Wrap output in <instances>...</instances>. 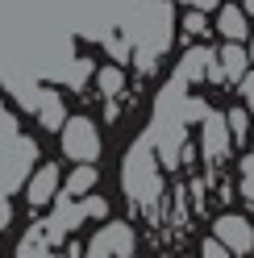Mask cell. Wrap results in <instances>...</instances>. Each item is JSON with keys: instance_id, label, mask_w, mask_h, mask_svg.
<instances>
[{"instance_id": "cell-16", "label": "cell", "mask_w": 254, "mask_h": 258, "mask_svg": "<svg viewBox=\"0 0 254 258\" xmlns=\"http://www.w3.org/2000/svg\"><path fill=\"white\" fill-rule=\"evenodd\" d=\"M183 9H200V13H209V9H221V0H179Z\"/></svg>"}, {"instance_id": "cell-18", "label": "cell", "mask_w": 254, "mask_h": 258, "mask_svg": "<svg viewBox=\"0 0 254 258\" xmlns=\"http://www.w3.org/2000/svg\"><path fill=\"white\" fill-rule=\"evenodd\" d=\"M242 96H246V100H254V75H250V71L242 75Z\"/></svg>"}, {"instance_id": "cell-10", "label": "cell", "mask_w": 254, "mask_h": 258, "mask_svg": "<svg viewBox=\"0 0 254 258\" xmlns=\"http://www.w3.org/2000/svg\"><path fill=\"white\" fill-rule=\"evenodd\" d=\"M38 121H42V129H62V125H67V112H62V100H58V96H42Z\"/></svg>"}, {"instance_id": "cell-3", "label": "cell", "mask_w": 254, "mask_h": 258, "mask_svg": "<svg viewBox=\"0 0 254 258\" xmlns=\"http://www.w3.org/2000/svg\"><path fill=\"white\" fill-rule=\"evenodd\" d=\"M250 71V54L242 50V42H225L217 50V62H213V71L209 79H225V84H242V75Z\"/></svg>"}, {"instance_id": "cell-9", "label": "cell", "mask_w": 254, "mask_h": 258, "mask_svg": "<svg viewBox=\"0 0 254 258\" xmlns=\"http://www.w3.org/2000/svg\"><path fill=\"white\" fill-rule=\"evenodd\" d=\"M217 25H221V34H225L229 42H242V38L250 34V25H246V9H237V5H221Z\"/></svg>"}, {"instance_id": "cell-20", "label": "cell", "mask_w": 254, "mask_h": 258, "mask_svg": "<svg viewBox=\"0 0 254 258\" xmlns=\"http://www.w3.org/2000/svg\"><path fill=\"white\" fill-rule=\"evenodd\" d=\"M242 171H246V175H254V150L246 154V163H242Z\"/></svg>"}, {"instance_id": "cell-19", "label": "cell", "mask_w": 254, "mask_h": 258, "mask_svg": "<svg viewBox=\"0 0 254 258\" xmlns=\"http://www.w3.org/2000/svg\"><path fill=\"white\" fill-rule=\"evenodd\" d=\"M242 196L254 200V175H246V179H242Z\"/></svg>"}, {"instance_id": "cell-1", "label": "cell", "mask_w": 254, "mask_h": 258, "mask_svg": "<svg viewBox=\"0 0 254 258\" xmlns=\"http://www.w3.org/2000/svg\"><path fill=\"white\" fill-rule=\"evenodd\" d=\"M62 154H67L71 163H96V154H100V129H96V121L71 117L67 125H62Z\"/></svg>"}, {"instance_id": "cell-6", "label": "cell", "mask_w": 254, "mask_h": 258, "mask_svg": "<svg viewBox=\"0 0 254 258\" xmlns=\"http://www.w3.org/2000/svg\"><path fill=\"white\" fill-rule=\"evenodd\" d=\"M96 254L130 258L134 254V229H130V225H104V229L96 233Z\"/></svg>"}, {"instance_id": "cell-8", "label": "cell", "mask_w": 254, "mask_h": 258, "mask_svg": "<svg viewBox=\"0 0 254 258\" xmlns=\"http://www.w3.org/2000/svg\"><path fill=\"white\" fill-rule=\"evenodd\" d=\"M217 62V54L213 50H204V46H196L192 54H183V62H179V79H187V84H196V79H204L209 75V67Z\"/></svg>"}, {"instance_id": "cell-14", "label": "cell", "mask_w": 254, "mask_h": 258, "mask_svg": "<svg viewBox=\"0 0 254 258\" xmlns=\"http://www.w3.org/2000/svg\"><path fill=\"white\" fill-rule=\"evenodd\" d=\"M183 29H187V34H204V13H200V9H187Z\"/></svg>"}, {"instance_id": "cell-2", "label": "cell", "mask_w": 254, "mask_h": 258, "mask_svg": "<svg viewBox=\"0 0 254 258\" xmlns=\"http://www.w3.org/2000/svg\"><path fill=\"white\" fill-rule=\"evenodd\" d=\"M213 233H217V241H221L229 254H250V250H254V225H250L246 217H233V213L221 217Z\"/></svg>"}, {"instance_id": "cell-15", "label": "cell", "mask_w": 254, "mask_h": 258, "mask_svg": "<svg viewBox=\"0 0 254 258\" xmlns=\"http://www.w3.org/2000/svg\"><path fill=\"white\" fill-rule=\"evenodd\" d=\"M204 258H229V250L221 246L217 237H209V241H204Z\"/></svg>"}, {"instance_id": "cell-17", "label": "cell", "mask_w": 254, "mask_h": 258, "mask_svg": "<svg viewBox=\"0 0 254 258\" xmlns=\"http://www.w3.org/2000/svg\"><path fill=\"white\" fill-rule=\"evenodd\" d=\"M84 213H92V217H104V213H108V204H104L100 196H92V200L84 204Z\"/></svg>"}, {"instance_id": "cell-12", "label": "cell", "mask_w": 254, "mask_h": 258, "mask_svg": "<svg viewBox=\"0 0 254 258\" xmlns=\"http://www.w3.org/2000/svg\"><path fill=\"white\" fill-rule=\"evenodd\" d=\"M121 84H125L121 67H100V92H104V96H117V92H121Z\"/></svg>"}, {"instance_id": "cell-5", "label": "cell", "mask_w": 254, "mask_h": 258, "mask_svg": "<svg viewBox=\"0 0 254 258\" xmlns=\"http://www.w3.org/2000/svg\"><path fill=\"white\" fill-rule=\"evenodd\" d=\"M229 121L221 117V112H204V158L217 163V158H225L229 150Z\"/></svg>"}, {"instance_id": "cell-7", "label": "cell", "mask_w": 254, "mask_h": 258, "mask_svg": "<svg viewBox=\"0 0 254 258\" xmlns=\"http://www.w3.org/2000/svg\"><path fill=\"white\" fill-rule=\"evenodd\" d=\"M54 191H58V167H54V163H46V167H38L34 179H29L25 200H29V204H46Z\"/></svg>"}, {"instance_id": "cell-13", "label": "cell", "mask_w": 254, "mask_h": 258, "mask_svg": "<svg viewBox=\"0 0 254 258\" xmlns=\"http://www.w3.org/2000/svg\"><path fill=\"white\" fill-rule=\"evenodd\" d=\"M225 121H229V134H233V138H246V129H250V121H246V108H233Z\"/></svg>"}, {"instance_id": "cell-11", "label": "cell", "mask_w": 254, "mask_h": 258, "mask_svg": "<svg viewBox=\"0 0 254 258\" xmlns=\"http://www.w3.org/2000/svg\"><path fill=\"white\" fill-rule=\"evenodd\" d=\"M92 187H96V167H92V163H79L75 175L67 179V191H71V196H84V191H92Z\"/></svg>"}, {"instance_id": "cell-21", "label": "cell", "mask_w": 254, "mask_h": 258, "mask_svg": "<svg viewBox=\"0 0 254 258\" xmlns=\"http://www.w3.org/2000/svg\"><path fill=\"white\" fill-rule=\"evenodd\" d=\"M242 9H246V13H254V0H246V5H242Z\"/></svg>"}, {"instance_id": "cell-4", "label": "cell", "mask_w": 254, "mask_h": 258, "mask_svg": "<svg viewBox=\"0 0 254 258\" xmlns=\"http://www.w3.org/2000/svg\"><path fill=\"white\" fill-rule=\"evenodd\" d=\"M125 187H130L134 196H154V191H158V175H154V167H150V150H146V146H138V150L130 154Z\"/></svg>"}]
</instances>
